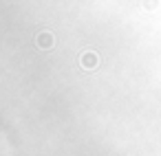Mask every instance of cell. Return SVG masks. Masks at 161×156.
Here are the masks:
<instances>
[{
  "instance_id": "1",
  "label": "cell",
  "mask_w": 161,
  "mask_h": 156,
  "mask_svg": "<svg viewBox=\"0 0 161 156\" xmlns=\"http://www.w3.org/2000/svg\"><path fill=\"white\" fill-rule=\"evenodd\" d=\"M36 44H38V49L47 51V49H53L55 38H53V33H51V31H40V33L36 35Z\"/></svg>"
},
{
  "instance_id": "2",
  "label": "cell",
  "mask_w": 161,
  "mask_h": 156,
  "mask_svg": "<svg viewBox=\"0 0 161 156\" xmlns=\"http://www.w3.org/2000/svg\"><path fill=\"white\" fill-rule=\"evenodd\" d=\"M80 64H82L84 68H88V70H93V68H97V64H99V57H97V53H93V51H88V53H84V55L80 57Z\"/></svg>"
}]
</instances>
